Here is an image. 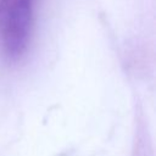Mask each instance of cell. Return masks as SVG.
Here are the masks:
<instances>
[{"label":"cell","mask_w":156,"mask_h":156,"mask_svg":"<svg viewBox=\"0 0 156 156\" xmlns=\"http://www.w3.org/2000/svg\"><path fill=\"white\" fill-rule=\"evenodd\" d=\"M35 0H9L2 13L1 43L6 55L17 58L27 49Z\"/></svg>","instance_id":"1"},{"label":"cell","mask_w":156,"mask_h":156,"mask_svg":"<svg viewBox=\"0 0 156 156\" xmlns=\"http://www.w3.org/2000/svg\"><path fill=\"white\" fill-rule=\"evenodd\" d=\"M7 1L9 0H0V13H2V11H4V9H5L6 4H7Z\"/></svg>","instance_id":"2"}]
</instances>
